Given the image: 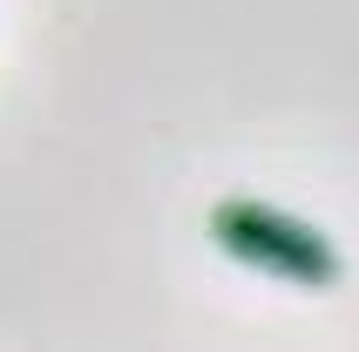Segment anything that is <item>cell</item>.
<instances>
[{"instance_id":"6da1fadb","label":"cell","mask_w":359,"mask_h":352,"mask_svg":"<svg viewBox=\"0 0 359 352\" xmlns=\"http://www.w3.org/2000/svg\"><path fill=\"white\" fill-rule=\"evenodd\" d=\"M210 237H217L231 257H244V264H258V271H271V278H292V285H332V278H339V251H332L312 224L271 210V203H251V196H244V203H217Z\"/></svg>"}]
</instances>
